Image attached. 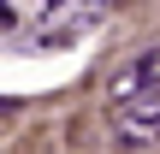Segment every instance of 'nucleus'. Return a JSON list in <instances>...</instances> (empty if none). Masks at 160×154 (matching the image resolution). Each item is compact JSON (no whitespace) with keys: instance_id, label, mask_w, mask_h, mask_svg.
Returning a JSON list of instances; mask_svg holds the SVG:
<instances>
[{"instance_id":"nucleus-1","label":"nucleus","mask_w":160,"mask_h":154,"mask_svg":"<svg viewBox=\"0 0 160 154\" xmlns=\"http://www.w3.org/2000/svg\"><path fill=\"white\" fill-rule=\"evenodd\" d=\"M107 125L125 148H154L160 142V42L137 47L107 77Z\"/></svg>"},{"instance_id":"nucleus-2","label":"nucleus","mask_w":160,"mask_h":154,"mask_svg":"<svg viewBox=\"0 0 160 154\" xmlns=\"http://www.w3.org/2000/svg\"><path fill=\"white\" fill-rule=\"evenodd\" d=\"M101 0H0V36L18 42H71L101 12Z\"/></svg>"}]
</instances>
